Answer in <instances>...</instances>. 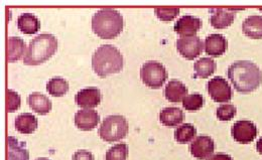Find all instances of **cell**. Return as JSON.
<instances>
[{"instance_id": "obj_1", "label": "cell", "mask_w": 262, "mask_h": 160, "mask_svg": "<svg viewBox=\"0 0 262 160\" xmlns=\"http://www.w3.org/2000/svg\"><path fill=\"white\" fill-rule=\"evenodd\" d=\"M232 85L240 93H251L261 84L262 72L259 66L250 61H236L227 72Z\"/></svg>"}, {"instance_id": "obj_2", "label": "cell", "mask_w": 262, "mask_h": 160, "mask_svg": "<svg viewBox=\"0 0 262 160\" xmlns=\"http://www.w3.org/2000/svg\"><path fill=\"white\" fill-rule=\"evenodd\" d=\"M124 59L121 52L113 44H102L92 56V67L101 78L121 72Z\"/></svg>"}, {"instance_id": "obj_3", "label": "cell", "mask_w": 262, "mask_h": 160, "mask_svg": "<svg viewBox=\"0 0 262 160\" xmlns=\"http://www.w3.org/2000/svg\"><path fill=\"white\" fill-rule=\"evenodd\" d=\"M124 20L119 10L114 8L99 9L92 17V30L99 37L111 39L123 31Z\"/></svg>"}, {"instance_id": "obj_4", "label": "cell", "mask_w": 262, "mask_h": 160, "mask_svg": "<svg viewBox=\"0 0 262 160\" xmlns=\"http://www.w3.org/2000/svg\"><path fill=\"white\" fill-rule=\"evenodd\" d=\"M58 50V39L52 33H40L30 42L24 57V63L28 65L42 64L49 60Z\"/></svg>"}, {"instance_id": "obj_5", "label": "cell", "mask_w": 262, "mask_h": 160, "mask_svg": "<svg viewBox=\"0 0 262 160\" xmlns=\"http://www.w3.org/2000/svg\"><path fill=\"white\" fill-rule=\"evenodd\" d=\"M128 122L122 115H110L104 118L99 135L106 142H116L126 137L128 134Z\"/></svg>"}, {"instance_id": "obj_6", "label": "cell", "mask_w": 262, "mask_h": 160, "mask_svg": "<svg viewBox=\"0 0 262 160\" xmlns=\"http://www.w3.org/2000/svg\"><path fill=\"white\" fill-rule=\"evenodd\" d=\"M142 82L151 89H159L164 86L168 74L163 64L158 61H147L140 68Z\"/></svg>"}, {"instance_id": "obj_7", "label": "cell", "mask_w": 262, "mask_h": 160, "mask_svg": "<svg viewBox=\"0 0 262 160\" xmlns=\"http://www.w3.org/2000/svg\"><path fill=\"white\" fill-rule=\"evenodd\" d=\"M208 93L217 103H226L229 102L233 96L232 89L229 83L222 77H215L209 80L207 84Z\"/></svg>"}, {"instance_id": "obj_8", "label": "cell", "mask_w": 262, "mask_h": 160, "mask_svg": "<svg viewBox=\"0 0 262 160\" xmlns=\"http://www.w3.org/2000/svg\"><path fill=\"white\" fill-rule=\"evenodd\" d=\"M202 39L198 35L181 36L177 40V49L179 53L187 60H194L203 51Z\"/></svg>"}, {"instance_id": "obj_9", "label": "cell", "mask_w": 262, "mask_h": 160, "mask_svg": "<svg viewBox=\"0 0 262 160\" xmlns=\"http://www.w3.org/2000/svg\"><path fill=\"white\" fill-rule=\"evenodd\" d=\"M231 133L235 141L241 144H248L257 136V128L256 125L249 120H239L233 124Z\"/></svg>"}, {"instance_id": "obj_10", "label": "cell", "mask_w": 262, "mask_h": 160, "mask_svg": "<svg viewBox=\"0 0 262 160\" xmlns=\"http://www.w3.org/2000/svg\"><path fill=\"white\" fill-rule=\"evenodd\" d=\"M215 150L214 140L207 135H200L192 142L190 151L194 157L198 159L209 158Z\"/></svg>"}, {"instance_id": "obj_11", "label": "cell", "mask_w": 262, "mask_h": 160, "mask_svg": "<svg viewBox=\"0 0 262 160\" xmlns=\"http://www.w3.org/2000/svg\"><path fill=\"white\" fill-rule=\"evenodd\" d=\"M237 9L233 8H211L210 22L215 29L222 30L230 27L235 19V12Z\"/></svg>"}, {"instance_id": "obj_12", "label": "cell", "mask_w": 262, "mask_h": 160, "mask_svg": "<svg viewBox=\"0 0 262 160\" xmlns=\"http://www.w3.org/2000/svg\"><path fill=\"white\" fill-rule=\"evenodd\" d=\"M228 48L227 38L221 33H212L205 39L204 49L207 55L212 57L222 56Z\"/></svg>"}, {"instance_id": "obj_13", "label": "cell", "mask_w": 262, "mask_h": 160, "mask_svg": "<svg viewBox=\"0 0 262 160\" xmlns=\"http://www.w3.org/2000/svg\"><path fill=\"white\" fill-rule=\"evenodd\" d=\"M202 28V20L194 15H183L174 24L173 30L181 36L196 35V32Z\"/></svg>"}, {"instance_id": "obj_14", "label": "cell", "mask_w": 262, "mask_h": 160, "mask_svg": "<svg viewBox=\"0 0 262 160\" xmlns=\"http://www.w3.org/2000/svg\"><path fill=\"white\" fill-rule=\"evenodd\" d=\"M100 122L97 111L93 109H82L75 114V125L82 131H90L95 128Z\"/></svg>"}, {"instance_id": "obj_15", "label": "cell", "mask_w": 262, "mask_h": 160, "mask_svg": "<svg viewBox=\"0 0 262 160\" xmlns=\"http://www.w3.org/2000/svg\"><path fill=\"white\" fill-rule=\"evenodd\" d=\"M101 91L98 88L89 87L80 90L75 97L76 103L83 109H92L97 107L101 102Z\"/></svg>"}, {"instance_id": "obj_16", "label": "cell", "mask_w": 262, "mask_h": 160, "mask_svg": "<svg viewBox=\"0 0 262 160\" xmlns=\"http://www.w3.org/2000/svg\"><path fill=\"white\" fill-rule=\"evenodd\" d=\"M188 94L187 86L179 80L169 81L164 89V96L172 103H179L184 100Z\"/></svg>"}, {"instance_id": "obj_17", "label": "cell", "mask_w": 262, "mask_h": 160, "mask_svg": "<svg viewBox=\"0 0 262 160\" xmlns=\"http://www.w3.org/2000/svg\"><path fill=\"white\" fill-rule=\"evenodd\" d=\"M160 120L164 126L174 127L183 123L185 120V114L182 109L178 107H166L161 111Z\"/></svg>"}, {"instance_id": "obj_18", "label": "cell", "mask_w": 262, "mask_h": 160, "mask_svg": "<svg viewBox=\"0 0 262 160\" xmlns=\"http://www.w3.org/2000/svg\"><path fill=\"white\" fill-rule=\"evenodd\" d=\"M7 160H29L30 153L25 142H19L16 138L9 136L7 138Z\"/></svg>"}, {"instance_id": "obj_19", "label": "cell", "mask_w": 262, "mask_h": 160, "mask_svg": "<svg viewBox=\"0 0 262 160\" xmlns=\"http://www.w3.org/2000/svg\"><path fill=\"white\" fill-rule=\"evenodd\" d=\"M27 49L26 41L18 36H10L7 40V59L9 62H16L25 56Z\"/></svg>"}, {"instance_id": "obj_20", "label": "cell", "mask_w": 262, "mask_h": 160, "mask_svg": "<svg viewBox=\"0 0 262 160\" xmlns=\"http://www.w3.org/2000/svg\"><path fill=\"white\" fill-rule=\"evenodd\" d=\"M243 33L251 38L258 39L262 37V16L250 15L243 20L242 24Z\"/></svg>"}, {"instance_id": "obj_21", "label": "cell", "mask_w": 262, "mask_h": 160, "mask_svg": "<svg viewBox=\"0 0 262 160\" xmlns=\"http://www.w3.org/2000/svg\"><path fill=\"white\" fill-rule=\"evenodd\" d=\"M28 103L33 111L39 115H46L52 110L51 100L39 92L32 93L28 98Z\"/></svg>"}, {"instance_id": "obj_22", "label": "cell", "mask_w": 262, "mask_h": 160, "mask_svg": "<svg viewBox=\"0 0 262 160\" xmlns=\"http://www.w3.org/2000/svg\"><path fill=\"white\" fill-rule=\"evenodd\" d=\"M17 27L26 34H34L40 29V21L33 13L26 12L18 16Z\"/></svg>"}, {"instance_id": "obj_23", "label": "cell", "mask_w": 262, "mask_h": 160, "mask_svg": "<svg viewBox=\"0 0 262 160\" xmlns=\"http://www.w3.org/2000/svg\"><path fill=\"white\" fill-rule=\"evenodd\" d=\"M15 129L23 134H32L37 128V119L31 113H23L15 118Z\"/></svg>"}, {"instance_id": "obj_24", "label": "cell", "mask_w": 262, "mask_h": 160, "mask_svg": "<svg viewBox=\"0 0 262 160\" xmlns=\"http://www.w3.org/2000/svg\"><path fill=\"white\" fill-rule=\"evenodd\" d=\"M217 68V64L212 58H200L194 64L196 77L206 79L213 75Z\"/></svg>"}, {"instance_id": "obj_25", "label": "cell", "mask_w": 262, "mask_h": 160, "mask_svg": "<svg viewBox=\"0 0 262 160\" xmlns=\"http://www.w3.org/2000/svg\"><path fill=\"white\" fill-rule=\"evenodd\" d=\"M196 134V129L191 123H184L174 131V139L182 144L192 141Z\"/></svg>"}, {"instance_id": "obj_26", "label": "cell", "mask_w": 262, "mask_h": 160, "mask_svg": "<svg viewBox=\"0 0 262 160\" xmlns=\"http://www.w3.org/2000/svg\"><path fill=\"white\" fill-rule=\"evenodd\" d=\"M47 90L52 96H64L69 91V83L61 77H56L49 80L47 83Z\"/></svg>"}, {"instance_id": "obj_27", "label": "cell", "mask_w": 262, "mask_h": 160, "mask_svg": "<svg viewBox=\"0 0 262 160\" xmlns=\"http://www.w3.org/2000/svg\"><path fill=\"white\" fill-rule=\"evenodd\" d=\"M128 156V146L125 143L115 144L106 152V160H126Z\"/></svg>"}, {"instance_id": "obj_28", "label": "cell", "mask_w": 262, "mask_h": 160, "mask_svg": "<svg viewBox=\"0 0 262 160\" xmlns=\"http://www.w3.org/2000/svg\"><path fill=\"white\" fill-rule=\"evenodd\" d=\"M204 105V98L201 94H192L186 96L183 100V106L188 111H196L201 109Z\"/></svg>"}, {"instance_id": "obj_29", "label": "cell", "mask_w": 262, "mask_h": 160, "mask_svg": "<svg viewBox=\"0 0 262 160\" xmlns=\"http://www.w3.org/2000/svg\"><path fill=\"white\" fill-rule=\"evenodd\" d=\"M237 109L232 104H223L217 108V118L221 121H229L236 115Z\"/></svg>"}, {"instance_id": "obj_30", "label": "cell", "mask_w": 262, "mask_h": 160, "mask_svg": "<svg viewBox=\"0 0 262 160\" xmlns=\"http://www.w3.org/2000/svg\"><path fill=\"white\" fill-rule=\"evenodd\" d=\"M155 13L160 19L164 21H170L179 15L180 8L179 7H158V8H155Z\"/></svg>"}, {"instance_id": "obj_31", "label": "cell", "mask_w": 262, "mask_h": 160, "mask_svg": "<svg viewBox=\"0 0 262 160\" xmlns=\"http://www.w3.org/2000/svg\"><path fill=\"white\" fill-rule=\"evenodd\" d=\"M20 104H21L20 96L16 92L8 89L6 91V109H7V112L11 113V112L16 111L20 107Z\"/></svg>"}, {"instance_id": "obj_32", "label": "cell", "mask_w": 262, "mask_h": 160, "mask_svg": "<svg viewBox=\"0 0 262 160\" xmlns=\"http://www.w3.org/2000/svg\"><path fill=\"white\" fill-rule=\"evenodd\" d=\"M73 160H94V156L91 152H89L88 150H84V149H80L77 152H75L73 154Z\"/></svg>"}, {"instance_id": "obj_33", "label": "cell", "mask_w": 262, "mask_h": 160, "mask_svg": "<svg viewBox=\"0 0 262 160\" xmlns=\"http://www.w3.org/2000/svg\"><path fill=\"white\" fill-rule=\"evenodd\" d=\"M207 160H233V158L225 153H217V154H214L213 156L209 157Z\"/></svg>"}, {"instance_id": "obj_34", "label": "cell", "mask_w": 262, "mask_h": 160, "mask_svg": "<svg viewBox=\"0 0 262 160\" xmlns=\"http://www.w3.org/2000/svg\"><path fill=\"white\" fill-rule=\"evenodd\" d=\"M256 149H257L258 153L262 155V137H260V138L258 139V141H257V143H256Z\"/></svg>"}, {"instance_id": "obj_35", "label": "cell", "mask_w": 262, "mask_h": 160, "mask_svg": "<svg viewBox=\"0 0 262 160\" xmlns=\"http://www.w3.org/2000/svg\"><path fill=\"white\" fill-rule=\"evenodd\" d=\"M35 160H50L48 159V158H45V157H39V158H37V159Z\"/></svg>"}, {"instance_id": "obj_36", "label": "cell", "mask_w": 262, "mask_h": 160, "mask_svg": "<svg viewBox=\"0 0 262 160\" xmlns=\"http://www.w3.org/2000/svg\"><path fill=\"white\" fill-rule=\"evenodd\" d=\"M259 10H260V11H262V8H259Z\"/></svg>"}]
</instances>
